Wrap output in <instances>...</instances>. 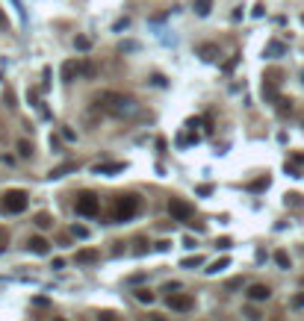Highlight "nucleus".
<instances>
[{
    "mask_svg": "<svg viewBox=\"0 0 304 321\" xmlns=\"http://www.w3.org/2000/svg\"><path fill=\"white\" fill-rule=\"evenodd\" d=\"M293 307H296V310H302V307H304V292H302V295H296V298H293Z\"/></svg>",
    "mask_w": 304,
    "mask_h": 321,
    "instance_id": "obj_26",
    "label": "nucleus"
},
{
    "mask_svg": "<svg viewBox=\"0 0 304 321\" xmlns=\"http://www.w3.org/2000/svg\"><path fill=\"white\" fill-rule=\"evenodd\" d=\"M101 212V200H98V194L92 192H83L77 197V215H86V218H95Z\"/></svg>",
    "mask_w": 304,
    "mask_h": 321,
    "instance_id": "obj_4",
    "label": "nucleus"
},
{
    "mask_svg": "<svg viewBox=\"0 0 304 321\" xmlns=\"http://www.w3.org/2000/svg\"><path fill=\"white\" fill-rule=\"evenodd\" d=\"M284 50H287V47H284L281 41H269V44H266V56H272V59L284 56Z\"/></svg>",
    "mask_w": 304,
    "mask_h": 321,
    "instance_id": "obj_11",
    "label": "nucleus"
},
{
    "mask_svg": "<svg viewBox=\"0 0 304 321\" xmlns=\"http://www.w3.org/2000/svg\"><path fill=\"white\" fill-rule=\"evenodd\" d=\"M210 9H213V0H195V12H198V15H210Z\"/></svg>",
    "mask_w": 304,
    "mask_h": 321,
    "instance_id": "obj_17",
    "label": "nucleus"
},
{
    "mask_svg": "<svg viewBox=\"0 0 304 321\" xmlns=\"http://www.w3.org/2000/svg\"><path fill=\"white\" fill-rule=\"evenodd\" d=\"M101 109L112 112V115H133L136 112V100L127 95H118V92H103L98 100H95Z\"/></svg>",
    "mask_w": 304,
    "mask_h": 321,
    "instance_id": "obj_1",
    "label": "nucleus"
},
{
    "mask_svg": "<svg viewBox=\"0 0 304 321\" xmlns=\"http://www.w3.org/2000/svg\"><path fill=\"white\" fill-rule=\"evenodd\" d=\"M74 44H77V50H89V44H92V41H89L86 35H77V38H74Z\"/></svg>",
    "mask_w": 304,
    "mask_h": 321,
    "instance_id": "obj_21",
    "label": "nucleus"
},
{
    "mask_svg": "<svg viewBox=\"0 0 304 321\" xmlns=\"http://www.w3.org/2000/svg\"><path fill=\"white\" fill-rule=\"evenodd\" d=\"M136 298H139L142 304H154V292H148V289H139L136 292Z\"/></svg>",
    "mask_w": 304,
    "mask_h": 321,
    "instance_id": "obj_20",
    "label": "nucleus"
},
{
    "mask_svg": "<svg viewBox=\"0 0 304 321\" xmlns=\"http://www.w3.org/2000/svg\"><path fill=\"white\" fill-rule=\"evenodd\" d=\"M6 245H9V236H6V230H3V227H0V251H3V248H6Z\"/></svg>",
    "mask_w": 304,
    "mask_h": 321,
    "instance_id": "obj_27",
    "label": "nucleus"
},
{
    "mask_svg": "<svg viewBox=\"0 0 304 321\" xmlns=\"http://www.w3.org/2000/svg\"><path fill=\"white\" fill-rule=\"evenodd\" d=\"M269 298H272V289L263 286V283H254V286L248 289V301H269Z\"/></svg>",
    "mask_w": 304,
    "mask_h": 321,
    "instance_id": "obj_9",
    "label": "nucleus"
},
{
    "mask_svg": "<svg viewBox=\"0 0 304 321\" xmlns=\"http://www.w3.org/2000/svg\"><path fill=\"white\" fill-rule=\"evenodd\" d=\"M53 321H62V319H53Z\"/></svg>",
    "mask_w": 304,
    "mask_h": 321,
    "instance_id": "obj_31",
    "label": "nucleus"
},
{
    "mask_svg": "<svg viewBox=\"0 0 304 321\" xmlns=\"http://www.w3.org/2000/svg\"><path fill=\"white\" fill-rule=\"evenodd\" d=\"M95 74V65L92 62H83V77H92Z\"/></svg>",
    "mask_w": 304,
    "mask_h": 321,
    "instance_id": "obj_25",
    "label": "nucleus"
},
{
    "mask_svg": "<svg viewBox=\"0 0 304 321\" xmlns=\"http://www.w3.org/2000/svg\"><path fill=\"white\" fill-rule=\"evenodd\" d=\"M302 21H304V18H302Z\"/></svg>",
    "mask_w": 304,
    "mask_h": 321,
    "instance_id": "obj_33",
    "label": "nucleus"
},
{
    "mask_svg": "<svg viewBox=\"0 0 304 321\" xmlns=\"http://www.w3.org/2000/svg\"><path fill=\"white\" fill-rule=\"evenodd\" d=\"M50 224H53V218H50L47 212H38V215H35V227H38V230H47Z\"/></svg>",
    "mask_w": 304,
    "mask_h": 321,
    "instance_id": "obj_16",
    "label": "nucleus"
},
{
    "mask_svg": "<svg viewBox=\"0 0 304 321\" xmlns=\"http://www.w3.org/2000/svg\"><path fill=\"white\" fill-rule=\"evenodd\" d=\"M98 321H118V319H115V313H109V310H103V313H98Z\"/></svg>",
    "mask_w": 304,
    "mask_h": 321,
    "instance_id": "obj_24",
    "label": "nucleus"
},
{
    "mask_svg": "<svg viewBox=\"0 0 304 321\" xmlns=\"http://www.w3.org/2000/svg\"><path fill=\"white\" fill-rule=\"evenodd\" d=\"M124 168H127L124 162H103V165L98 162L92 171H95V174H118V171H124Z\"/></svg>",
    "mask_w": 304,
    "mask_h": 321,
    "instance_id": "obj_10",
    "label": "nucleus"
},
{
    "mask_svg": "<svg viewBox=\"0 0 304 321\" xmlns=\"http://www.w3.org/2000/svg\"><path fill=\"white\" fill-rule=\"evenodd\" d=\"M216 245H219V248H222V251H228V248H231V239H219V242H216Z\"/></svg>",
    "mask_w": 304,
    "mask_h": 321,
    "instance_id": "obj_28",
    "label": "nucleus"
},
{
    "mask_svg": "<svg viewBox=\"0 0 304 321\" xmlns=\"http://www.w3.org/2000/svg\"><path fill=\"white\" fill-rule=\"evenodd\" d=\"M239 286H242V277H237V280H231V283H228V289H239Z\"/></svg>",
    "mask_w": 304,
    "mask_h": 321,
    "instance_id": "obj_29",
    "label": "nucleus"
},
{
    "mask_svg": "<svg viewBox=\"0 0 304 321\" xmlns=\"http://www.w3.org/2000/svg\"><path fill=\"white\" fill-rule=\"evenodd\" d=\"M27 248H30L33 254H38V257H44V254L50 251V242H47L44 236H33V239L27 242Z\"/></svg>",
    "mask_w": 304,
    "mask_h": 321,
    "instance_id": "obj_8",
    "label": "nucleus"
},
{
    "mask_svg": "<svg viewBox=\"0 0 304 321\" xmlns=\"http://www.w3.org/2000/svg\"><path fill=\"white\" fill-rule=\"evenodd\" d=\"M83 74V62H77V59H68V62H62V80L65 83H71L74 77H80Z\"/></svg>",
    "mask_w": 304,
    "mask_h": 321,
    "instance_id": "obj_7",
    "label": "nucleus"
},
{
    "mask_svg": "<svg viewBox=\"0 0 304 321\" xmlns=\"http://www.w3.org/2000/svg\"><path fill=\"white\" fill-rule=\"evenodd\" d=\"M302 80H304V74H302Z\"/></svg>",
    "mask_w": 304,
    "mask_h": 321,
    "instance_id": "obj_32",
    "label": "nucleus"
},
{
    "mask_svg": "<svg viewBox=\"0 0 304 321\" xmlns=\"http://www.w3.org/2000/svg\"><path fill=\"white\" fill-rule=\"evenodd\" d=\"M0 30H9V21L3 18V12H0Z\"/></svg>",
    "mask_w": 304,
    "mask_h": 321,
    "instance_id": "obj_30",
    "label": "nucleus"
},
{
    "mask_svg": "<svg viewBox=\"0 0 304 321\" xmlns=\"http://www.w3.org/2000/svg\"><path fill=\"white\" fill-rule=\"evenodd\" d=\"M139 206H142L139 194H118L115 197V221H130L139 212Z\"/></svg>",
    "mask_w": 304,
    "mask_h": 321,
    "instance_id": "obj_2",
    "label": "nucleus"
},
{
    "mask_svg": "<svg viewBox=\"0 0 304 321\" xmlns=\"http://www.w3.org/2000/svg\"><path fill=\"white\" fill-rule=\"evenodd\" d=\"M27 197H30V194L21 192V189L6 192L3 194V212H6V215H18V212H24V209H27Z\"/></svg>",
    "mask_w": 304,
    "mask_h": 321,
    "instance_id": "obj_3",
    "label": "nucleus"
},
{
    "mask_svg": "<svg viewBox=\"0 0 304 321\" xmlns=\"http://www.w3.org/2000/svg\"><path fill=\"white\" fill-rule=\"evenodd\" d=\"M74 168H77V165H74V162H68V165H59V168H53V171H50L47 177H50V180H59V177H65L68 171H74Z\"/></svg>",
    "mask_w": 304,
    "mask_h": 321,
    "instance_id": "obj_12",
    "label": "nucleus"
},
{
    "mask_svg": "<svg viewBox=\"0 0 304 321\" xmlns=\"http://www.w3.org/2000/svg\"><path fill=\"white\" fill-rule=\"evenodd\" d=\"M275 262H278V268H290V265H293L287 251H278V254H275Z\"/></svg>",
    "mask_w": 304,
    "mask_h": 321,
    "instance_id": "obj_18",
    "label": "nucleus"
},
{
    "mask_svg": "<svg viewBox=\"0 0 304 321\" xmlns=\"http://www.w3.org/2000/svg\"><path fill=\"white\" fill-rule=\"evenodd\" d=\"M18 154H21V157H30V154H33V145H27V142H18Z\"/></svg>",
    "mask_w": 304,
    "mask_h": 321,
    "instance_id": "obj_22",
    "label": "nucleus"
},
{
    "mask_svg": "<svg viewBox=\"0 0 304 321\" xmlns=\"http://www.w3.org/2000/svg\"><path fill=\"white\" fill-rule=\"evenodd\" d=\"M71 233H74L77 239H86V236H89V230H86V227H80V224H74V227H71Z\"/></svg>",
    "mask_w": 304,
    "mask_h": 321,
    "instance_id": "obj_23",
    "label": "nucleus"
},
{
    "mask_svg": "<svg viewBox=\"0 0 304 321\" xmlns=\"http://www.w3.org/2000/svg\"><path fill=\"white\" fill-rule=\"evenodd\" d=\"M198 53H201V59L210 62V59H216V56H219V47H216V44H201V50H198Z\"/></svg>",
    "mask_w": 304,
    "mask_h": 321,
    "instance_id": "obj_13",
    "label": "nucleus"
},
{
    "mask_svg": "<svg viewBox=\"0 0 304 321\" xmlns=\"http://www.w3.org/2000/svg\"><path fill=\"white\" fill-rule=\"evenodd\" d=\"M169 307L174 310V313H189V310L195 307V301H192V295H180V292L174 295V292H171L169 295Z\"/></svg>",
    "mask_w": 304,
    "mask_h": 321,
    "instance_id": "obj_6",
    "label": "nucleus"
},
{
    "mask_svg": "<svg viewBox=\"0 0 304 321\" xmlns=\"http://www.w3.org/2000/svg\"><path fill=\"white\" fill-rule=\"evenodd\" d=\"M169 212L174 221H189L192 215H195V209H192V203L189 200H183V197H171L169 200Z\"/></svg>",
    "mask_w": 304,
    "mask_h": 321,
    "instance_id": "obj_5",
    "label": "nucleus"
},
{
    "mask_svg": "<svg viewBox=\"0 0 304 321\" xmlns=\"http://www.w3.org/2000/svg\"><path fill=\"white\" fill-rule=\"evenodd\" d=\"M201 262H204V257H198V254H195V257L183 259V262H180V265H183V268H198V265H201Z\"/></svg>",
    "mask_w": 304,
    "mask_h": 321,
    "instance_id": "obj_19",
    "label": "nucleus"
},
{
    "mask_svg": "<svg viewBox=\"0 0 304 321\" xmlns=\"http://www.w3.org/2000/svg\"><path fill=\"white\" fill-rule=\"evenodd\" d=\"M228 265H231V259H228V257L216 259V262H213V265H210V268H207V274H219V271H225V268H228Z\"/></svg>",
    "mask_w": 304,
    "mask_h": 321,
    "instance_id": "obj_15",
    "label": "nucleus"
},
{
    "mask_svg": "<svg viewBox=\"0 0 304 321\" xmlns=\"http://www.w3.org/2000/svg\"><path fill=\"white\" fill-rule=\"evenodd\" d=\"M98 257H101V254H98L95 248H86V251H80V254H77V262H95Z\"/></svg>",
    "mask_w": 304,
    "mask_h": 321,
    "instance_id": "obj_14",
    "label": "nucleus"
}]
</instances>
